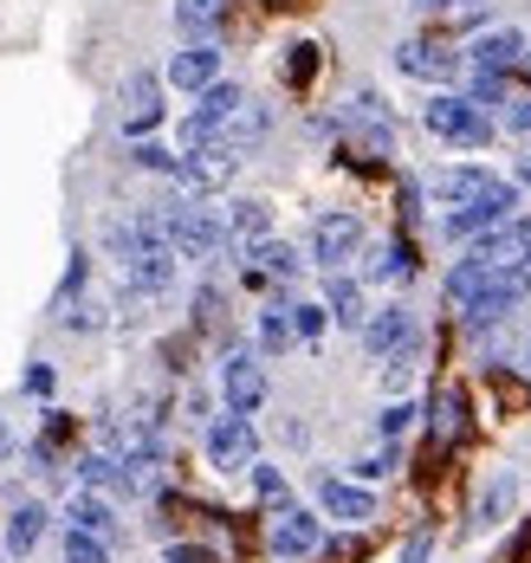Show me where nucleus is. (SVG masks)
<instances>
[{"label": "nucleus", "mask_w": 531, "mask_h": 563, "mask_svg": "<svg viewBox=\"0 0 531 563\" xmlns=\"http://www.w3.org/2000/svg\"><path fill=\"white\" fill-rule=\"evenodd\" d=\"M156 214H163V233H169V246H176L181 260H214V253L234 240V233H228V214L201 208V195H188V201H163Z\"/></svg>", "instance_id": "f257e3e1"}, {"label": "nucleus", "mask_w": 531, "mask_h": 563, "mask_svg": "<svg viewBox=\"0 0 531 563\" xmlns=\"http://www.w3.org/2000/svg\"><path fill=\"white\" fill-rule=\"evenodd\" d=\"M421 123H428L441 143H454V150H486V143L499 136L493 111H479L467 91H434V98L421 104Z\"/></svg>", "instance_id": "f03ea898"}, {"label": "nucleus", "mask_w": 531, "mask_h": 563, "mask_svg": "<svg viewBox=\"0 0 531 563\" xmlns=\"http://www.w3.org/2000/svg\"><path fill=\"white\" fill-rule=\"evenodd\" d=\"M526 298H531V273H526V260H519V266H499V273L479 285L467 305H461V324H467L473 338H486V331H493V324H506V318H512V311H519Z\"/></svg>", "instance_id": "7ed1b4c3"}, {"label": "nucleus", "mask_w": 531, "mask_h": 563, "mask_svg": "<svg viewBox=\"0 0 531 563\" xmlns=\"http://www.w3.org/2000/svg\"><path fill=\"white\" fill-rule=\"evenodd\" d=\"M519 208H526V188L506 175L499 188H486V195L467 201V208H441V240H461V246H467V240H479L486 227H506Z\"/></svg>", "instance_id": "20e7f679"}, {"label": "nucleus", "mask_w": 531, "mask_h": 563, "mask_svg": "<svg viewBox=\"0 0 531 563\" xmlns=\"http://www.w3.org/2000/svg\"><path fill=\"white\" fill-rule=\"evenodd\" d=\"M253 460H259V434H253V415H214L208 421V466H221V473H253Z\"/></svg>", "instance_id": "39448f33"}, {"label": "nucleus", "mask_w": 531, "mask_h": 563, "mask_svg": "<svg viewBox=\"0 0 531 563\" xmlns=\"http://www.w3.org/2000/svg\"><path fill=\"white\" fill-rule=\"evenodd\" d=\"M396 71L421 78V85H454V78H467V53H454L441 40H402L396 46Z\"/></svg>", "instance_id": "423d86ee"}, {"label": "nucleus", "mask_w": 531, "mask_h": 563, "mask_svg": "<svg viewBox=\"0 0 531 563\" xmlns=\"http://www.w3.org/2000/svg\"><path fill=\"white\" fill-rule=\"evenodd\" d=\"M221 401L234 415H259V401H266V356L259 350H228L221 356Z\"/></svg>", "instance_id": "0eeeda50"}, {"label": "nucleus", "mask_w": 531, "mask_h": 563, "mask_svg": "<svg viewBox=\"0 0 531 563\" xmlns=\"http://www.w3.org/2000/svg\"><path fill=\"white\" fill-rule=\"evenodd\" d=\"M266 544H273V558H279V563L318 558V551H324V525H318V511L286 506V511H273V531H266Z\"/></svg>", "instance_id": "6e6552de"}, {"label": "nucleus", "mask_w": 531, "mask_h": 563, "mask_svg": "<svg viewBox=\"0 0 531 563\" xmlns=\"http://www.w3.org/2000/svg\"><path fill=\"white\" fill-rule=\"evenodd\" d=\"M363 253V221L356 214H318L311 227V266H324V273H344V260Z\"/></svg>", "instance_id": "1a4fd4ad"}, {"label": "nucleus", "mask_w": 531, "mask_h": 563, "mask_svg": "<svg viewBox=\"0 0 531 563\" xmlns=\"http://www.w3.org/2000/svg\"><path fill=\"white\" fill-rule=\"evenodd\" d=\"M356 338H363V350H369L376 363H389L396 350L421 343V338H414V311H409V305H383V311H369V324H363Z\"/></svg>", "instance_id": "9d476101"}, {"label": "nucleus", "mask_w": 531, "mask_h": 563, "mask_svg": "<svg viewBox=\"0 0 531 563\" xmlns=\"http://www.w3.org/2000/svg\"><path fill=\"white\" fill-rule=\"evenodd\" d=\"M506 175L486 169V163H461V169H441L428 175V195H434V208H467V201H479L486 188H499Z\"/></svg>", "instance_id": "9b49d317"}, {"label": "nucleus", "mask_w": 531, "mask_h": 563, "mask_svg": "<svg viewBox=\"0 0 531 563\" xmlns=\"http://www.w3.org/2000/svg\"><path fill=\"white\" fill-rule=\"evenodd\" d=\"M234 169H240V156L234 150H221V143H201V150H188V156H181V188H188V195H214V188H228V181H234Z\"/></svg>", "instance_id": "f8f14e48"}, {"label": "nucleus", "mask_w": 531, "mask_h": 563, "mask_svg": "<svg viewBox=\"0 0 531 563\" xmlns=\"http://www.w3.org/2000/svg\"><path fill=\"white\" fill-rule=\"evenodd\" d=\"M163 85H169V78H156V71H136V78L123 85V136H130V143L163 123Z\"/></svg>", "instance_id": "ddd939ff"}, {"label": "nucleus", "mask_w": 531, "mask_h": 563, "mask_svg": "<svg viewBox=\"0 0 531 563\" xmlns=\"http://www.w3.org/2000/svg\"><path fill=\"white\" fill-rule=\"evenodd\" d=\"M163 78H169L176 91H195V98H201V91L221 78V53H214V40H188L181 53H169Z\"/></svg>", "instance_id": "4468645a"}, {"label": "nucleus", "mask_w": 531, "mask_h": 563, "mask_svg": "<svg viewBox=\"0 0 531 563\" xmlns=\"http://www.w3.org/2000/svg\"><path fill=\"white\" fill-rule=\"evenodd\" d=\"M526 46L531 40L519 33V26H486V33L467 46V65L473 71H519V65H526Z\"/></svg>", "instance_id": "2eb2a0df"}, {"label": "nucleus", "mask_w": 531, "mask_h": 563, "mask_svg": "<svg viewBox=\"0 0 531 563\" xmlns=\"http://www.w3.org/2000/svg\"><path fill=\"white\" fill-rule=\"evenodd\" d=\"M318 506H324V518L369 525V518H376V493H369V486H351V479H338V473H318Z\"/></svg>", "instance_id": "dca6fc26"}, {"label": "nucleus", "mask_w": 531, "mask_h": 563, "mask_svg": "<svg viewBox=\"0 0 531 563\" xmlns=\"http://www.w3.org/2000/svg\"><path fill=\"white\" fill-rule=\"evenodd\" d=\"M526 246H531V221L526 214H512L506 227H486L479 240H467V253L473 260H486V266H519Z\"/></svg>", "instance_id": "f3484780"}, {"label": "nucleus", "mask_w": 531, "mask_h": 563, "mask_svg": "<svg viewBox=\"0 0 531 563\" xmlns=\"http://www.w3.org/2000/svg\"><path fill=\"white\" fill-rule=\"evenodd\" d=\"M176 266H181L176 246H150L143 260H130V266H123V279H130L136 298H163V291L176 285Z\"/></svg>", "instance_id": "a211bd4d"}, {"label": "nucleus", "mask_w": 531, "mask_h": 563, "mask_svg": "<svg viewBox=\"0 0 531 563\" xmlns=\"http://www.w3.org/2000/svg\"><path fill=\"white\" fill-rule=\"evenodd\" d=\"M363 279L369 285H409L414 279V246L396 233V240H376L369 260H363Z\"/></svg>", "instance_id": "6ab92c4d"}, {"label": "nucleus", "mask_w": 531, "mask_h": 563, "mask_svg": "<svg viewBox=\"0 0 531 563\" xmlns=\"http://www.w3.org/2000/svg\"><path fill=\"white\" fill-rule=\"evenodd\" d=\"M324 311H331V324H344V331H363V324H369L363 285H356L351 273H324Z\"/></svg>", "instance_id": "aec40b11"}, {"label": "nucleus", "mask_w": 531, "mask_h": 563, "mask_svg": "<svg viewBox=\"0 0 531 563\" xmlns=\"http://www.w3.org/2000/svg\"><path fill=\"white\" fill-rule=\"evenodd\" d=\"M40 538H46V506L40 499H20V506L7 511V558H33Z\"/></svg>", "instance_id": "412c9836"}, {"label": "nucleus", "mask_w": 531, "mask_h": 563, "mask_svg": "<svg viewBox=\"0 0 531 563\" xmlns=\"http://www.w3.org/2000/svg\"><path fill=\"white\" fill-rule=\"evenodd\" d=\"M512 499H519V479L512 473H499V479H486V493L473 499V518H467V531H493L506 511H512Z\"/></svg>", "instance_id": "4be33fe9"}, {"label": "nucleus", "mask_w": 531, "mask_h": 563, "mask_svg": "<svg viewBox=\"0 0 531 563\" xmlns=\"http://www.w3.org/2000/svg\"><path fill=\"white\" fill-rule=\"evenodd\" d=\"M65 525H78V531H98V538H118V511L104 493H78L71 506H65Z\"/></svg>", "instance_id": "5701e85b"}, {"label": "nucleus", "mask_w": 531, "mask_h": 563, "mask_svg": "<svg viewBox=\"0 0 531 563\" xmlns=\"http://www.w3.org/2000/svg\"><path fill=\"white\" fill-rule=\"evenodd\" d=\"M221 20H228V7H221V0H176L181 40H214V33H221Z\"/></svg>", "instance_id": "b1692460"}, {"label": "nucleus", "mask_w": 531, "mask_h": 563, "mask_svg": "<svg viewBox=\"0 0 531 563\" xmlns=\"http://www.w3.org/2000/svg\"><path fill=\"white\" fill-rule=\"evenodd\" d=\"M246 260H253V266H259L266 279H298V273H305L298 246H286V240H273V233H266L259 246H246Z\"/></svg>", "instance_id": "393cba45"}, {"label": "nucleus", "mask_w": 531, "mask_h": 563, "mask_svg": "<svg viewBox=\"0 0 531 563\" xmlns=\"http://www.w3.org/2000/svg\"><path fill=\"white\" fill-rule=\"evenodd\" d=\"M228 233H234L240 246H259V240L273 233V208H266V201H234V208H228Z\"/></svg>", "instance_id": "a878e982"}, {"label": "nucleus", "mask_w": 531, "mask_h": 563, "mask_svg": "<svg viewBox=\"0 0 531 563\" xmlns=\"http://www.w3.org/2000/svg\"><path fill=\"white\" fill-rule=\"evenodd\" d=\"M292 343H298L292 305H266V311H259V356H286Z\"/></svg>", "instance_id": "bb28decb"}, {"label": "nucleus", "mask_w": 531, "mask_h": 563, "mask_svg": "<svg viewBox=\"0 0 531 563\" xmlns=\"http://www.w3.org/2000/svg\"><path fill=\"white\" fill-rule=\"evenodd\" d=\"M428 428H434L441 441H461V434H467V395H461V389H441V395H434Z\"/></svg>", "instance_id": "cd10ccee"}, {"label": "nucleus", "mask_w": 531, "mask_h": 563, "mask_svg": "<svg viewBox=\"0 0 531 563\" xmlns=\"http://www.w3.org/2000/svg\"><path fill=\"white\" fill-rule=\"evenodd\" d=\"M467 98L473 104H479V111H506V98H512V91H506V71H473L467 65Z\"/></svg>", "instance_id": "c85d7f7f"}, {"label": "nucleus", "mask_w": 531, "mask_h": 563, "mask_svg": "<svg viewBox=\"0 0 531 563\" xmlns=\"http://www.w3.org/2000/svg\"><path fill=\"white\" fill-rule=\"evenodd\" d=\"M65 563H111V538L65 525Z\"/></svg>", "instance_id": "c756f323"}, {"label": "nucleus", "mask_w": 531, "mask_h": 563, "mask_svg": "<svg viewBox=\"0 0 531 563\" xmlns=\"http://www.w3.org/2000/svg\"><path fill=\"white\" fill-rule=\"evenodd\" d=\"M130 163H136V169H150V175H169V181L181 175V156H176V150H163V143H143V136H136Z\"/></svg>", "instance_id": "7c9ffc66"}, {"label": "nucleus", "mask_w": 531, "mask_h": 563, "mask_svg": "<svg viewBox=\"0 0 531 563\" xmlns=\"http://www.w3.org/2000/svg\"><path fill=\"white\" fill-rule=\"evenodd\" d=\"M253 493H259L273 511L292 506V493H286V473H279V466H266V460H253Z\"/></svg>", "instance_id": "2f4dec72"}, {"label": "nucleus", "mask_w": 531, "mask_h": 563, "mask_svg": "<svg viewBox=\"0 0 531 563\" xmlns=\"http://www.w3.org/2000/svg\"><path fill=\"white\" fill-rule=\"evenodd\" d=\"M396 466H402V441H383L376 453L356 460V479H383V473H396Z\"/></svg>", "instance_id": "473e14b6"}, {"label": "nucleus", "mask_w": 531, "mask_h": 563, "mask_svg": "<svg viewBox=\"0 0 531 563\" xmlns=\"http://www.w3.org/2000/svg\"><path fill=\"white\" fill-rule=\"evenodd\" d=\"M414 415H421L414 401H389V408L376 415V434H383V441H402V434H409V421H414Z\"/></svg>", "instance_id": "72a5a7b5"}, {"label": "nucleus", "mask_w": 531, "mask_h": 563, "mask_svg": "<svg viewBox=\"0 0 531 563\" xmlns=\"http://www.w3.org/2000/svg\"><path fill=\"white\" fill-rule=\"evenodd\" d=\"M324 324H331V311H324V305H292L298 343H318V338H324Z\"/></svg>", "instance_id": "f704fd0d"}, {"label": "nucleus", "mask_w": 531, "mask_h": 563, "mask_svg": "<svg viewBox=\"0 0 531 563\" xmlns=\"http://www.w3.org/2000/svg\"><path fill=\"white\" fill-rule=\"evenodd\" d=\"M499 123H506L512 136H531V91H512L506 111H499Z\"/></svg>", "instance_id": "c9c22d12"}, {"label": "nucleus", "mask_w": 531, "mask_h": 563, "mask_svg": "<svg viewBox=\"0 0 531 563\" xmlns=\"http://www.w3.org/2000/svg\"><path fill=\"white\" fill-rule=\"evenodd\" d=\"M311 71H318V46H292L286 53V78L292 85H311Z\"/></svg>", "instance_id": "e433bc0d"}, {"label": "nucleus", "mask_w": 531, "mask_h": 563, "mask_svg": "<svg viewBox=\"0 0 531 563\" xmlns=\"http://www.w3.org/2000/svg\"><path fill=\"white\" fill-rule=\"evenodd\" d=\"M428 551H434V531L421 525V531H414L409 544H402V563H428Z\"/></svg>", "instance_id": "4c0bfd02"}, {"label": "nucleus", "mask_w": 531, "mask_h": 563, "mask_svg": "<svg viewBox=\"0 0 531 563\" xmlns=\"http://www.w3.org/2000/svg\"><path fill=\"white\" fill-rule=\"evenodd\" d=\"M169 563H214V551H201V544H169Z\"/></svg>", "instance_id": "58836bf2"}, {"label": "nucleus", "mask_w": 531, "mask_h": 563, "mask_svg": "<svg viewBox=\"0 0 531 563\" xmlns=\"http://www.w3.org/2000/svg\"><path fill=\"white\" fill-rule=\"evenodd\" d=\"M414 13H461V7H473V0H409Z\"/></svg>", "instance_id": "ea45409f"}, {"label": "nucleus", "mask_w": 531, "mask_h": 563, "mask_svg": "<svg viewBox=\"0 0 531 563\" xmlns=\"http://www.w3.org/2000/svg\"><path fill=\"white\" fill-rule=\"evenodd\" d=\"M26 389L46 395V389H53V369H46V363H33V369H26Z\"/></svg>", "instance_id": "a19ab883"}, {"label": "nucleus", "mask_w": 531, "mask_h": 563, "mask_svg": "<svg viewBox=\"0 0 531 563\" xmlns=\"http://www.w3.org/2000/svg\"><path fill=\"white\" fill-rule=\"evenodd\" d=\"M512 181H519V188H531V156H519V163H512Z\"/></svg>", "instance_id": "79ce46f5"}, {"label": "nucleus", "mask_w": 531, "mask_h": 563, "mask_svg": "<svg viewBox=\"0 0 531 563\" xmlns=\"http://www.w3.org/2000/svg\"><path fill=\"white\" fill-rule=\"evenodd\" d=\"M526 376H531V338H526Z\"/></svg>", "instance_id": "37998d69"}, {"label": "nucleus", "mask_w": 531, "mask_h": 563, "mask_svg": "<svg viewBox=\"0 0 531 563\" xmlns=\"http://www.w3.org/2000/svg\"><path fill=\"white\" fill-rule=\"evenodd\" d=\"M526 78H531V46H526Z\"/></svg>", "instance_id": "c03bdc74"}, {"label": "nucleus", "mask_w": 531, "mask_h": 563, "mask_svg": "<svg viewBox=\"0 0 531 563\" xmlns=\"http://www.w3.org/2000/svg\"><path fill=\"white\" fill-rule=\"evenodd\" d=\"M526 273H531V246H526Z\"/></svg>", "instance_id": "a18cd8bd"}, {"label": "nucleus", "mask_w": 531, "mask_h": 563, "mask_svg": "<svg viewBox=\"0 0 531 563\" xmlns=\"http://www.w3.org/2000/svg\"><path fill=\"white\" fill-rule=\"evenodd\" d=\"M0 448H7V428H0Z\"/></svg>", "instance_id": "49530a36"}]
</instances>
